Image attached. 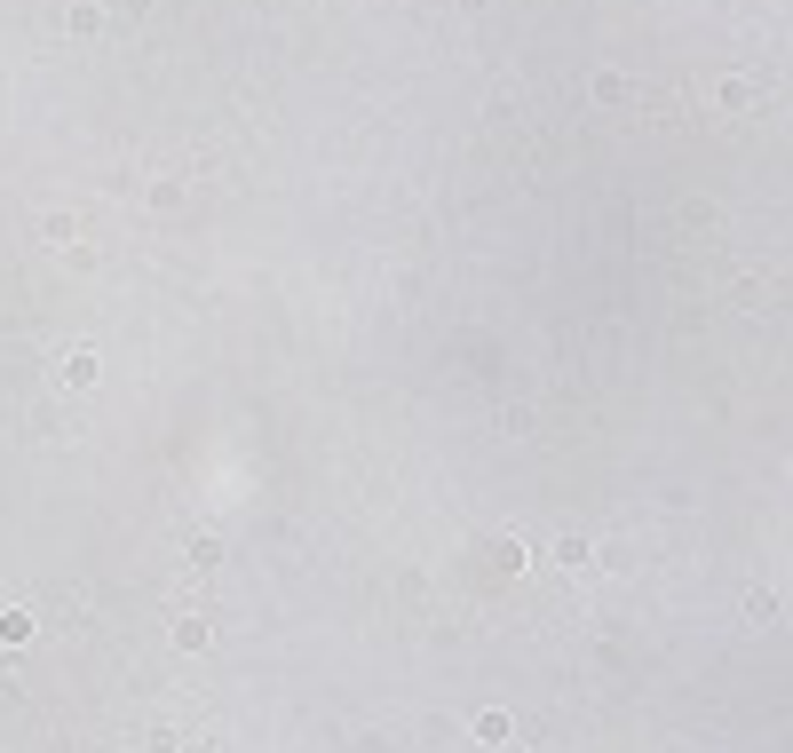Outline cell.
Returning <instances> with one entry per match:
<instances>
[{
    "instance_id": "52a82bcc",
    "label": "cell",
    "mask_w": 793,
    "mask_h": 753,
    "mask_svg": "<svg viewBox=\"0 0 793 753\" xmlns=\"http://www.w3.org/2000/svg\"><path fill=\"white\" fill-rule=\"evenodd\" d=\"M143 8H151V0H112V16H127V24H135Z\"/></svg>"
},
{
    "instance_id": "5b68a950",
    "label": "cell",
    "mask_w": 793,
    "mask_h": 753,
    "mask_svg": "<svg viewBox=\"0 0 793 753\" xmlns=\"http://www.w3.org/2000/svg\"><path fill=\"white\" fill-rule=\"evenodd\" d=\"M64 24H72V32H80V40H96V32H104V8H96V0H80V8H72V16H64Z\"/></svg>"
},
{
    "instance_id": "3957f363",
    "label": "cell",
    "mask_w": 793,
    "mask_h": 753,
    "mask_svg": "<svg viewBox=\"0 0 793 753\" xmlns=\"http://www.w3.org/2000/svg\"><path fill=\"white\" fill-rule=\"evenodd\" d=\"M595 104H635V80L627 72H595Z\"/></svg>"
},
{
    "instance_id": "6da1fadb",
    "label": "cell",
    "mask_w": 793,
    "mask_h": 753,
    "mask_svg": "<svg viewBox=\"0 0 793 753\" xmlns=\"http://www.w3.org/2000/svg\"><path fill=\"white\" fill-rule=\"evenodd\" d=\"M762 96H770V88H762L754 72H722V80H714V104L722 111H762Z\"/></svg>"
},
{
    "instance_id": "7a4b0ae2",
    "label": "cell",
    "mask_w": 793,
    "mask_h": 753,
    "mask_svg": "<svg viewBox=\"0 0 793 753\" xmlns=\"http://www.w3.org/2000/svg\"><path fill=\"white\" fill-rule=\"evenodd\" d=\"M56 381L88 389V381H96V349H72V357H56Z\"/></svg>"
},
{
    "instance_id": "277c9868",
    "label": "cell",
    "mask_w": 793,
    "mask_h": 753,
    "mask_svg": "<svg viewBox=\"0 0 793 753\" xmlns=\"http://www.w3.org/2000/svg\"><path fill=\"white\" fill-rule=\"evenodd\" d=\"M143 199H151V215H175V207H183V175H159Z\"/></svg>"
},
{
    "instance_id": "8992f818",
    "label": "cell",
    "mask_w": 793,
    "mask_h": 753,
    "mask_svg": "<svg viewBox=\"0 0 793 753\" xmlns=\"http://www.w3.org/2000/svg\"><path fill=\"white\" fill-rule=\"evenodd\" d=\"M40 238H48V246H72V238H80V222H72V215H40Z\"/></svg>"
}]
</instances>
